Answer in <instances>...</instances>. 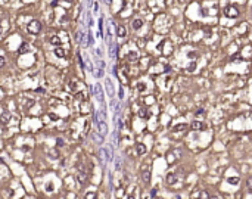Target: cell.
<instances>
[{
	"label": "cell",
	"mask_w": 252,
	"mask_h": 199,
	"mask_svg": "<svg viewBox=\"0 0 252 199\" xmlns=\"http://www.w3.org/2000/svg\"><path fill=\"white\" fill-rule=\"evenodd\" d=\"M27 31L30 33V34H38L40 31H41V24L38 22V21H31L28 25H27Z\"/></svg>",
	"instance_id": "cell-1"
},
{
	"label": "cell",
	"mask_w": 252,
	"mask_h": 199,
	"mask_svg": "<svg viewBox=\"0 0 252 199\" xmlns=\"http://www.w3.org/2000/svg\"><path fill=\"white\" fill-rule=\"evenodd\" d=\"M224 13H226L227 18H237L239 16V12H237V9L234 6H227L226 10H224Z\"/></svg>",
	"instance_id": "cell-2"
},
{
	"label": "cell",
	"mask_w": 252,
	"mask_h": 199,
	"mask_svg": "<svg viewBox=\"0 0 252 199\" xmlns=\"http://www.w3.org/2000/svg\"><path fill=\"white\" fill-rule=\"evenodd\" d=\"M94 96H96V99L99 100V103H102L103 105V91H102V87H100V84H96L94 86Z\"/></svg>",
	"instance_id": "cell-3"
},
{
	"label": "cell",
	"mask_w": 252,
	"mask_h": 199,
	"mask_svg": "<svg viewBox=\"0 0 252 199\" xmlns=\"http://www.w3.org/2000/svg\"><path fill=\"white\" fill-rule=\"evenodd\" d=\"M105 87H106V93H108V96H114L115 94V90H114V84H112V81H111V78H106L105 80Z\"/></svg>",
	"instance_id": "cell-4"
},
{
	"label": "cell",
	"mask_w": 252,
	"mask_h": 199,
	"mask_svg": "<svg viewBox=\"0 0 252 199\" xmlns=\"http://www.w3.org/2000/svg\"><path fill=\"white\" fill-rule=\"evenodd\" d=\"M117 36L121 37V38H124V37L127 36V30L124 25H118V27H117Z\"/></svg>",
	"instance_id": "cell-5"
},
{
	"label": "cell",
	"mask_w": 252,
	"mask_h": 199,
	"mask_svg": "<svg viewBox=\"0 0 252 199\" xmlns=\"http://www.w3.org/2000/svg\"><path fill=\"white\" fill-rule=\"evenodd\" d=\"M136 152H137V155L146 153V146H144L143 143H136Z\"/></svg>",
	"instance_id": "cell-6"
},
{
	"label": "cell",
	"mask_w": 252,
	"mask_h": 199,
	"mask_svg": "<svg viewBox=\"0 0 252 199\" xmlns=\"http://www.w3.org/2000/svg\"><path fill=\"white\" fill-rule=\"evenodd\" d=\"M131 25H133V30H140V28L143 27V21L137 18V19H134V21H133V24H131Z\"/></svg>",
	"instance_id": "cell-7"
},
{
	"label": "cell",
	"mask_w": 252,
	"mask_h": 199,
	"mask_svg": "<svg viewBox=\"0 0 252 199\" xmlns=\"http://www.w3.org/2000/svg\"><path fill=\"white\" fill-rule=\"evenodd\" d=\"M165 181H167V184H174V183L177 181V176L171 173V174H168V176H167V179H165Z\"/></svg>",
	"instance_id": "cell-8"
},
{
	"label": "cell",
	"mask_w": 252,
	"mask_h": 199,
	"mask_svg": "<svg viewBox=\"0 0 252 199\" xmlns=\"http://www.w3.org/2000/svg\"><path fill=\"white\" fill-rule=\"evenodd\" d=\"M53 53L58 56V58H65V50L62 49V47H55V50H53Z\"/></svg>",
	"instance_id": "cell-9"
},
{
	"label": "cell",
	"mask_w": 252,
	"mask_h": 199,
	"mask_svg": "<svg viewBox=\"0 0 252 199\" xmlns=\"http://www.w3.org/2000/svg\"><path fill=\"white\" fill-rule=\"evenodd\" d=\"M118 46H115V44H112L111 43V47H109V53H111V58H115L117 56V52H118V49H117Z\"/></svg>",
	"instance_id": "cell-10"
},
{
	"label": "cell",
	"mask_w": 252,
	"mask_h": 199,
	"mask_svg": "<svg viewBox=\"0 0 252 199\" xmlns=\"http://www.w3.org/2000/svg\"><path fill=\"white\" fill-rule=\"evenodd\" d=\"M192 128H193V130H198V131H200V130L203 128V124H202L200 121H193V123H192Z\"/></svg>",
	"instance_id": "cell-11"
},
{
	"label": "cell",
	"mask_w": 252,
	"mask_h": 199,
	"mask_svg": "<svg viewBox=\"0 0 252 199\" xmlns=\"http://www.w3.org/2000/svg\"><path fill=\"white\" fill-rule=\"evenodd\" d=\"M49 41H50L52 44H55V46H59V44H61V38L58 36H52L49 38Z\"/></svg>",
	"instance_id": "cell-12"
},
{
	"label": "cell",
	"mask_w": 252,
	"mask_h": 199,
	"mask_svg": "<svg viewBox=\"0 0 252 199\" xmlns=\"http://www.w3.org/2000/svg\"><path fill=\"white\" fill-rule=\"evenodd\" d=\"M127 61H130V62L137 61V53H136V52H130V53L127 55Z\"/></svg>",
	"instance_id": "cell-13"
},
{
	"label": "cell",
	"mask_w": 252,
	"mask_h": 199,
	"mask_svg": "<svg viewBox=\"0 0 252 199\" xmlns=\"http://www.w3.org/2000/svg\"><path fill=\"white\" fill-rule=\"evenodd\" d=\"M9 120H10V115H9V114H3V115H1L0 123H1V124H7V123H9Z\"/></svg>",
	"instance_id": "cell-14"
},
{
	"label": "cell",
	"mask_w": 252,
	"mask_h": 199,
	"mask_svg": "<svg viewBox=\"0 0 252 199\" xmlns=\"http://www.w3.org/2000/svg\"><path fill=\"white\" fill-rule=\"evenodd\" d=\"M143 181H146V183H149V181H150V170L143 171Z\"/></svg>",
	"instance_id": "cell-15"
},
{
	"label": "cell",
	"mask_w": 252,
	"mask_h": 199,
	"mask_svg": "<svg viewBox=\"0 0 252 199\" xmlns=\"http://www.w3.org/2000/svg\"><path fill=\"white\" fill-rule=\"evenodd\" d=\"M186 128H187L186 124H177V126L173 128V131H183V130H186Z\"/></svg>",
	"instance_id": "cell-16"
},
{
	"label": "cell",
	"mask_w": 252,
	"mask_h": 199,
	"mask_svg": "<svg viewBox=\"0 0 252 199\" xmlns=\"http://www.w3.org/2000/svg\"><path fill=\"white\" fill-rule=\"evenodd\" d=\"M93 139H94V140H96L97 143H102V140H103V136H102V134L99 136V134H96V133H93Z\"/></svg>",
	"instance_id": "cell-17"
},
{
	"label": "cell",
	"mask_w": 252,
	"mask_h": 199,
	"mask_svg": "<svg viewBox=\"0 0 252 199\" xmlns=\"http://www.w3.org/2000/svg\"><path fill=\"white\" fill-rule=\"evenodd\" d=\"M103 34V18L99 19V36Z\"/></svg>",
	"instance_id": "cell-18"
},
{
	"label": "cell",
	"mask_w": 252,
	"mask_h": 199,
	"mask_svg": "<svg viewBox=\"0 0 252 199\" xmlns=\"http://www.w3.org/2000/svg\"><path fill=\"white\" fill-rule=\"evenodd\" d=\"M77 58H78V65L81 67V70H84V61H83L81 55H80V53H77Z\"/></svg>",
	"instance_id": "cell-19"
},
{
	"label": "cell",
	"mask_w": 252,
	"mask_h": 199,
	"mask_svg": "<svg viewBox=\"0 0 252 199\" xmlns=\"http://www.w3.org/2000/svg\"><path fill=\"white\" fill-rule=\"evenodd\" d=\"M27 47H28V44H27V43H22V44H21V49H19V53H25V52L28 50Z\"/></svg>",
	"instance_id": "cell-20"
},
{
	"label": "cell",
	"mask_w": 252,
	"mask_h": 199,
	"mask_svg": "<svg viewBox=\"0 0 252 199\" xmlns=\"http://www.w3.org/2000/svg\"><path fill=\"white\" fill-rule=\"evenodd\" d=\"M229 183H230V184H237V183H239V177H229Z\"/></svg>",
	"instance_id": "cell-21"
},
{
	"label": "cell",
	"mask_w": 252,
	"mask_h": 199,
	"mask_svg": "<svg viewBox=\"0 0 252 199\" xmlns=\"http://www.w3.org/2000/svg\"><path fill=\"white\" fill-rule=\"evenodd\" d=\"M140 117H142V118H147V117H149V112H147L144 108L140 109Z\"/></svg>",
	"instance_id": "cell-22"
},
{
	"label": "cell",
	"mask_w": 252,
	"mask_h": 199,
	"mask_svg": "<svg viewBox=\"0 0 252 199\" xmlns=\"http://www.w3.org/2000/svg\"><path fill=\"white\" fill-rule=\"evenodd\" d=\"M199 199H209V196H208V193H206V192H200Z\"/></svg>",
	"instance_id": "cell-23"
},
{
	"label": "cell",
	"mask_w": 252,
	"mask_h": 199,
	"mask_svg": "<svg viewBox=\"0 0 252 199\" xmlns=\"http://www.w3.org/2000/svg\"><path fill=\"white\" fill-rule=\"evenodd\" d=\"M94 198H96V195H94L93 192H89V193L86 195V199H94Z\"/></svg>",
	"instance_id": "cell-24"
},
{
	"label": "cell",
	"mask_w": 252,
	"mask_h": 199,
	"mask_svg": "<svg viewBox=\"0 0 252 199\" xmlns=\"http://www.w3.org/2000/svg\"><path fill=\"white\" fill-rule=\"evenodd\" d=\"M94 75H96L97 78H100V77H103V71H102V70H97V71L94 73Z\"/></svg>",
	"instance_id": "cell-25"
},
{
	"label": "cell",
	"mask_w": 252,
	"mask_h": 199,
	"mask_svg": "<svg viewBox=\"0 0 252 199\" xmlns=\"http://www.w3.org/2000/svg\"><path fill=\"white\" fill-rule=\"evenodd\" d=\"M246 184H248V189L252 190V177H249V179L246 180Z\"/></svg>",
	"instance_id": "cell-26"
},
{
	"label": "cell",
	"mask_w": 252,
	"mask_h": 199,
	"mask_svg": "<svg viewBox=\"0 0 252 199\" xmlns=\"http://www.w3.org/2000/svg\"><path fill=\"white\" fill-rule=\"evenodd\" d=\"M56 143H58V146H64V145H65V143H64V139H62V137H59V139L56 140Z\"/></svg>",
	"instance_id": "cell-27"
},
{
	"label": "cell",
	"mask_w": 252,
	"mask_h": 199,
	"mask_svg": "<svg viewBox=\"0 0 252 199\" xmlns=\"http://www.w3.org/2000/svg\"><path fill=\"white\" fill-rule=\"evenodd\" d=\"M4 64H6L4 58H3V56H0V68H3V67H4Z\"/></svg>",
	"instance_id": "cell-28"
},
{
	"label": "cell",
	"mask_w": 252,
	"mask_h": 199,
	"mask_svg": "<svg viewBox=\"0 0 252 199\" xmlns=\"http://www.w3.org/2000/svg\"><path fill=\"white\" fill-rule=\"evenodd\" d=\"M87 37H89V44H91V43H93L94 40H93V36H91V33H90V31H89V34H87Z\"/></svg>",
	"instance_id": "cell-29"
},
{
	"label": "cell",
	"mask_w": 252,
	"mask_h": 199,
	"mask_svg": "<svg viewBox=\"0 0 252 199\" xmlns=\"http://www.w3.org/2000/svg\"><path fill=\"white\" fill-rule=\"evenodd\" d=\"M195 68H196V65H195V64H190V67H189L187 70H189V71H193Z\"/></svg>",
	"instance_id": "cell-30"
},
{
	"label": "cell",
	"mask_w": 252,
	"mask_h": 199,
	"mask_svg": "<svg viewBox=\"0 0 252 199\" xmlns=\"http://www.w3.org/2000/svg\"><path fill=\"white\" fill-rule=\"evenodd\" d=\"M124 97V90H123V87L120 89V99H123Z\"/></svg>",
	"instance_id": "cell-31"
},
{
	"label": "cell",
	"mask_w": 252,
	"mask_h": 199,
	"mask_svg": "<svg viewBox=\"0 0 252 199\" xmlns=\"http://www.w3.org/2000/svg\"><path fill=\"white\" fill-rule=\"evenodd\" d=\"M52 187H53V186H52V183H49V184H47V190H49V192H52V190H53Z\"/></svg>",
	"instance_id": "cell-32"
},
{
	"label": "cell",
	"mask_w": 252,
	"mask_h": 199,
	"mask_svg": "<svg viewBox=\"0 0 252 199\" xmlns=\"http://www.w3.org/2000/svg\"><path fill=\"white\" fill-rule=\"evenodd\" d=\"M50 118H52V120H53V121H56V120H58V117H56V115H55V114H50Z\"/></svg>",
	"instance_id": "cell-33"
},
{
	"label": "cell",
	"mask_w": 252,
	"mask_h": 199,
	"mask_svg": "<svg viewBox=\"0 0 252 199\" xmlns=\"http://www.w3.org/2000/svg\"><path fill=\"white\" fill-rule=\"evenodd\" d=\"M137 87H139V90H143V89H144V84H142V83H140Z\"/></svg>",
	"instance_id": "cell-34"
},
{
	"label": "cell",
	"mask_w": 252,
	"mask_h": 199,
	"mask_svg": "<svg viewBox=\"0 0 252 199\" xmlns=\"http://www.w3.org/2000/svg\"><path fill=\"white\" fill-rule=\"evenodd\" d=\"M1 33H3V28H1V25H0V36H1Z\"/></svg>",
	"instance_id": "cell-35"
},
{
	"label": "cell",
	"mask_w": 252,
	"mask_h": 199,
	"mask_svg": "<svg viewBox=\"0 0 252 199\" xmlns=\"http://www.w3.org/2000/svg\"><path fill=\"white\" fill-rule=\"evenodd\" d=\"M209 199H220V198H217V196H211Z\"/></svg>",
	"instance_id": "cell-36"
},
{
	"label": "cell",
	"mask_w": 252,
	"mask_h": 199,
	"mask_svg": "<svg viewBox=\"0 0 252 199\" xmlns=\"http://www.w3.org/2000/svg\"><path fill=\"white\" fill-rule=\"evenodd\" d=\"M65 1H67V3H72V0H65Z\"/></svg>",
	"instance_id": "cell-37"
},
{
	"label": "cell",
	"mask_w": 252,
	"mask_h": 199,
	"mask_svg": "<svg viewBox=\"0 0 252 199\" xmlns=\"http://www.w3.org/2000/svg\"><path fill=\"white\" fill-rule=\"evenodd\" d=\"M91 3H93V0H89V4H91Z\"/></svg>",
	"instance_id": "cell-38"
},
{
	"label": "cell",
	"mask_w": 252,
	"mask_h": 199,
	"mask_svg": "<svg viewBox=\"0 0 252 199\" xmlns=\"http://www.w3.org/2000/svg\"><path fill=\"white\" fill-rule=\"evenodd\" d=\"M128 199H134V198H133V196H130V198H128Z\"/></svg>",
	"instance_id": "cell-39"
}]
</instances>
